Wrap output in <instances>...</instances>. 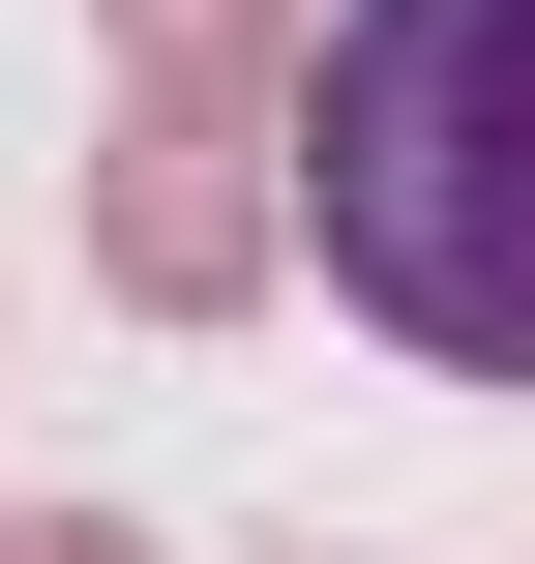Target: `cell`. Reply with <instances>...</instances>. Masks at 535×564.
Returning <instances> with one entry per match:
<instances>
[{"instance_id":"obj_1","label":"cell","mask_w":535,"mask_h":564,"mask_svg":"<svg viewBox=\"0 0 535 564\" xmlns=\"http://www.w3.org/2000/svg\"><path fill=\"white\" fill-rule=\"evenodd\" d=\"M298 238L417 387H535V0H328L298 30Z\"/></svg>"},{"instance_id":"obj_2","label":"cell","mask_w":535,"mask_h":564,"mask_svg":"<svg viewBox=\"0 0 535 564\" xmlns=\"http://www.w3.org/2000/svg\"><path fill=\"white\" fill-rule=\"evenodd\" d=\"M298 0H119V59H268Z\"/></svg>"},{"instance_id":"obj_3","label":"cell","mask_w":535,"mask_h":564,"mask_svg":"<svg viewBox=\"0 0 535 564\" xmlns=\"http://www.w3.org/2000/svg\"><path fill=\"white\" fill-rule=\"evenodd\" d=\"M0 564H149V535H119V506H0Z\"/></svg>"}]
</instances>
